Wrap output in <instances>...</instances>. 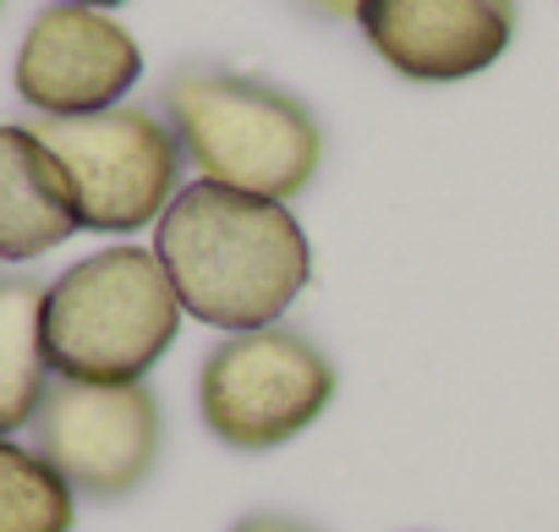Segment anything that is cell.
<instances>
[{"instance_id":"1","label":"cell","mask_w":559,"mask_h":532,"mask_svg":"<svg viewBox=\"0 0 559 532\" xmlns=\"http://www.w3.org/2000/svg\"><path fill=\"white\" fill-rule=\"evenodd\" d=\"M154 252L181 308L225 335L280 324L313 275L302 220L286 203L219 181H192L170 198L154 225Z\"/></svg>"},{"instance_id":"2","label":"cell","mask_w":559,"mask_h":532,"mask_svg":"<svg viewBox=\"0 0 559 532\" xmlns=\"http://www.w3.org/2000/svg\"><path fill=\"white\" fill-rule=\"evenodd\" d=\"M165 116L198 181L274 203L297 198L324 159V132L302 99L225 67H181L165 83Z\"/></svg>"},{"instance_id":"3","label":"cell","mask_w":559,"mask_h":532,"mask_svg":"<svg viewBox=\"0 0 559 532\" xmlns=\"http://www.w3.org/2000/svg\"><path fill=\"white\" fill-rule=\"evenodd\" d=\"M181 297L148 247L78 258L45 292V352L61 379L138 385L181 330Z\"/></svg>"},{"instance_id":"4","label":"cell","mask_w":559,"mask_h":532,"mask_svg":"<svg viewBox=\"0 0 559 532\" xmlns=\"http://www.w3.org/2000/svg\"><path fill=\"white\" fill-rule=\"evenodd\" d=\"M335 363L286 324L219 341L198 374V412L230 450H274L324 417Z\"/></svg>"},{"instance_id":"5","label":"cell","mask_w":559,"mask_h":532,"mask_svg":"<svg viewBox=\"0 0 559 532\" xmlns=\"http://www.w3.org/2000/svg\"><path fill=\"white\" fill-rule=\"evenodd\" d=\"M34 132L67 165L83 230H143L159 225L181 192V138L170 121L138 105L99 116H39Z\"/></svg>"},{"instance_id":"6","label":"cell","mask_w":559,"mask_h":532,"mask_svg":"<svg viewBox=\"0 0 559 532\" xmlns=\"http://www.w3.org/2000/svg\"><path fill=\"white\" fill-rule=\"evenodd\" d=\"M159 401L138 385H83L56 379L39 417H34V450L72 483V494L88 499H121L132 494L154 461H159Z\"/></svg>"},{"instance_id":"7","label":"cell","mask_w":559,"mask_h":532,"mask_svg":"<svg viewBox=\"0 0 559 532\" xmlns=\"http://www.w3.org/2000/svg\"><path fill=\"white\" fill-rule=\"evenodd\" d=\"M12 78L17 99L39 116H99L132 94L143 78V50L116 17L56 0L28 23Z\"/></svg>"},{"instance_id":"8","label":"cell","mask_w":559,"mask_h":532,"mask_svg":"<svg viewBox=\"0 0 559 532\" xmlns=\"http://www.w3.org/2000/svg\"><path fill=\"white\" fill-rule=\"evenodd\" d=\"M357 23L401 78L461 83L504 56L515 0H362Z\"/></svg>"},{"instance_id":"9","label":"cell","mask_w":559,"mask_h":532,"mask_svg":"<svg viewBox=\"0 0 559 532\" xmlns=\"http://www.w3.org/2000/svg\"><path fill=\"white\" fill-rule=\"evenodd\" d=\"M78 230L83 220L67 165L34 127H0V258H45Z\"/></svg>"},{"instance_id":"10","label":"cell","mask_w":559,"mask_h":532,"mask_svg":"<svg viewBox=\"0 0 559 532\" xmlns=\"http://www.w3.org/2000/svg\"><path fill=\"white\" fill-rule=\"evenodd\" d=\"M45 292L28 275H0V439L28 428L50 395L45 352Z\"/></svg>"},{"instance_id":"11","label":"cell","mask_w":559,"mask_h":532,"mask_svg":"<svg viewBox=\"0 0 559 532\" xmlns=\"http://www.w3.org/2000/svg\"><path fill=\"white\" fill-rule=\"evenodd\" d=\"M72 483L28 445L0 439V532H67Z\"/></svg>"},{"instance_id":"12","label":"cell","mask_w":559,"mask_h":532,"mask_svg":"<svg viewBox=\"0 0 559 532\" xmlns=\"http://www.w3.org/2000/svg\"><path fill=\"white\" fill-rule=\"evenodd\" d=\"M230 532H313L308 521H292V516H241Z\"/></svg>"},{"instance_id":"13","label":"cell","mask_w":559,"mask_h":532,"mask_svg":"<svg viewBox=\"0 0 559 532\" xmlns=\"http://www.w3.org/2000/svg\"><path fill=\"white\" fill-rule=\"evenodd\" d=\"M313 7H319L324 17H357V12H362V0H313Z\"/></svg>"},{"instance_id":"14","label":"cell","mask_w":559,"mask_h":532,"mask_svg":"<svg viewBox=\"0 0 559 532\" xmlns=\"http://www.w3.org/2000/svg\"><path fill=\"white\" fill-rule=\"evenodd\" d=\"M67 7H94V12H105V7H121V0H67Z\"/></svg>"},{"instance_id":"15","label":"cell","mask_w":559,"mask_h":532,"mask_svg":"<svg viewBox=\"0 0 559 532\" xmlns=\"http://www.w3.org/2000/svg\"><path fill=\"white\" fill-rule=\"evenodd\" d=\"M0 7H7V0H0Z\"/></svg>"}]
</instances>
